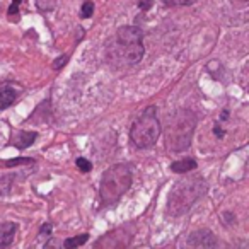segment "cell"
<instances>
[{
	"label": "cell",
	"instance_id": "4",
	"mask_svg": "<svg viewBox=\"0 0 249 249\" xmlns=\"http://www.w3.org/2000/svg\"><path fill=\"white\" fill-rule=\"evenodd\" d=\"M160 137V123L157 120L156 106H149L132 124L130 139L139 149H150Z\"/></svg>",
	"mask_w": 249,
	"mask_h": 249
},
{
	"label": "cell",
	"instance_id": "1",
	"mask_svg": "<svg viewBox=\"0 0 249 249\" xmlns=\"http://www.w3.org/2000/svg\"><path fill=\"white\" fill-rule=\"evenodd\" d=\"M208 186L203 178H188L178 183L167 196V213L173 217L186 213L207 193Z\"/></svg>",
	"mask_w": 249,
	"mask_h": 249
},
{
	"label": "cell",
	"instance_id": "21",
	"mask_svg": "<svg viewBox=\"0 0 249 249\" xmlns=\"http://www.w3.org/2000/svg\"><path fill=\"white\" fill-rule=\"evenodd\" d=\"M67 62H69V56H67V55H63L60 60H55V62H53V69H55V70L63 69V65H65Z\"/></svg>",
	"mask_w": 249,
	"mask_h": 249
},
{
	"label": "cell",
	"instance_id": "12",
	"mask_svg": "<svg viewBox=\"0 0 249 249\" xmlns=\"http://www.w3.org/2000/svg\"><path fill=\"white\" fill-rule=\"evenodd\" d=\"M89 241V234H79V235H73V237H69L63 241V248L65 249H77L80 248L82 244Z\"/></svg>",
	"mask_w": 249,
	"mask_h": 249
},
{
	"label": "cell",
	"instance_id": "14",
	"mask_svg": "<svg viewBox=\"0 0 249 249\" xmlns=\"http://www.w3.org/2000/svg\"><path fill=\"white\" fill-rule=\"evenodd\" d=\"M80 16H82L84 19H90L94 16V4L90 2V0H86L82 4V9H80Z\"/></svg>",
	"mask_w": 249,
	"mask_h": 249
},
{
	"label": "cell",
	"instance_id": "13",
	"mask_svg": "<svg viewBox=\"0 0 249 249\" xmlns=\"http://www.w3.org/2000/svg\"><path fill=\"white\" fill-rule=\"evenodd\" d=\"M36 7L41 12H50V11H55L56 2L55 0H36Z\"/></svg>",
	"mask_w": 249,
	"mask_h": 249
},
{
	"label": "cell",
	"instance_id": "7",
	"mask_svg": "<svg viewBox=\"0 0 249 249\" xmlns=\"http://www.w3.org/2000/svg\"><path fill=\"white\" fill-rule=\"evenodd\" d=\"M121 48V56L128 65H135L140 60L143 58V45L142 43H133V45H126V46H120Z\"/></svg>",
	"mask_w": 249,
	"mask_h": 249
},
{
	"label": "cell",
	"instance_id": "11",
	"mask_svg": "<svg viewBox=\"0 0 249 249\" xmlns=\"http://www.w3.org/2000/svg\"><path fill=\"white\" fill-rule=\"evenodd\" d=\"M18 97V92H16L12 87H4L0 89V109H5V107L12 106Z\"/></svg>",
	"mask_w": 249,
	"mask_h": 249
},
{
	"label": "cell",
	"instance_id": "3",
	"mask_svg": "<svg viewBox=\"0 0 249 249\" xmlns=\"http://www.w3.org/2000/svg\"><path fill=\"white\" fill-rule=\"evenodd\" d=\"M132 171L128 166L124 164H116V166L109 167L106 173L103 174L101 179L99 193L101 200L104 205L113 203L120 196H123V193L128 191V188L132 186Z\"/></svg>",
	"mask_w": 249,
	"mask_h": 249
},
{
	"label": "cell",
	"instance_id": "18",
	"mask_svg": "<svg viewBox=\"0 0 249 249\" xmlns=\"http://www.w3.org/2000/svg\"><path fill=\"white\" fill-rule=\"evenodd\" d=\"M43 249H62V244H60V241L58 239H55V237H52L48 242L45 244V248Z\"/></svg>",
	"mask_w": 249,
	"mask_h": 249
},
{
	"label": "cell",
	"instance_id": "8",
	"mask_svg": "<svg viewBox=\"0 0 249 249\" xmlns=\"http://www.w3.org/2000/svg\"><path fill=\"white\" fill-rule=\"evenodd\" d=\"M16 234H18V224L14 222H5L4 225H0V249L11 246Z\"/></svg>",
	"mask_w": 249,
	"mask_h": 249
},
{
	"label": "cell",
	"instance_id": "2",
	"mask_svg": "<svg viewBox=\"0 0 249 249\" xmlns=\"http://www.w3.org/2000/svg\"><path fill=\"white\" fill-rule=\"evenodd\" d=\"M195 126H196V116L191 111H178L173 114L167 123L166 132V147L173 154L188 149L193 139Z\"/></svg>",
	"mask_w": 249,
	"mask_h": 249
},
{
	"label": "cell",
	"instance_id": "19",
	"mask_svg": "<svg viewBox=\"0 0 249 249\" xmlns=\"http://www.w3.org/2000/svg\"><path fill=\"white\" fill-rule=\"evenodd\" d=\"M137 4H139L140 11H143V12H147V11H150V9H152V0H139Z\"/></svg>",
	"mask_w": 249,
	"mask_h": 249
},
{
	"label": "cell",
	"instance_id": "23",
	"mask_svg": "<svg viewBox=\"0 0 249 249\" xmlns=\"http://www.w3.org/2000/svg\"><path fill=\"white\" fill-rule=\"evenodd\" d=\"M215 133H217L218 137H224V130H220V128H218V126H217V128H215Z\"/></svg>",
	"mask_w": 249,
	"mask_h": 249
},
{
	"label": "cell",
	"instance_id": "5",
	"mask_svg": "<svg viewBox=\"0 0 249 249\" xmlns=\"http://www.w3.org/2000/svg\"><path fill=\"white\" fill-rule=\"evenodd\" d=\"M215 248H217V237L208 229L195 231L186 241V249H215Z\"/></svg>",
	"mask_w": 249,
	"mask_h": 249
},
{
	"label": "cell",
	"instance_id": "10",
	"mask_svg": "<svg viewBox=\"0 0 249 249\" xmlns=\"http://www.w3.org/2000/svg\"><path fill=\"white\" fill-rule=\"evenodd\" d=\"M171 169H173V173H178V174L190 173V171L196 169V160L191 159V157H186V159L176 160V162H173Z\"/></svg>",
	"mask_w": 249,
	"mask_h": 249
},
{
	"label": "cell",
	"instance_id": "16",
	"mask_svg": "<svg viewBox=\"0 0 249 249\" xmlns=\"http://www.w3.org/2000/svg\"><path fill=\"white\" fill-rule=\"evenodd\" d=\"M75 164L82 173H89V171L92 169V164H90L87 159H84V157H79V159L75 160Z\"/></svg>",
	"mask_w": 249,
	"mask_h": 249
},
{
	"label": "cell",
	"instance_id": "22",
	"mask_svg": "<svg viewBox=\"0 0 249 249\" xmlns=\"http://www.w3.org/2000/svg\"><path fill=\"white\" fill-rule=\"evenodd\" d=\"M52 224H45L41 229H39V235H50L52 234Z\"/></svg>",
	"mask_w": 249,
	"mask_h": 249
},
{
	"label": "cell",
	"instance_id": "9",
	"mask_svg": "<svg viewBox=\"0 0 249 249\" xmlns=\"http://www.w3.org/2000/svg\"><path fill=\"white\" fill-rule=\"evenodd\" d=\"M36 139H38V133L36 132H19L16 135L14 145L18 149H28L29 145H33L36 142Z\"/></svg>",
	"mask_w": 249,
	"mask_h": 249
},
{
	"label": "cell",
	"instance_id": "15",
	"mask_svg": "<svg viewBox=\"0 0 249 249\" xmlns=\"http://www.w3.org/2000/svg\"><path fill=\"white\" fill-rule=\"evenodd\" d=\"M22 164H35V160L29 159V157H22V159L7 160V162H5V166H7V167H14V166H22Z\"/></svg>",
	"mask_w": 249,
	"mask_h": 249
},
{
	"label": "cell",
	"instance_id": "6",
	"mask_svg": "<svg viewBox=\"0 0 249 249\" xmlns=\"http://www.w3.org/2000/svg\"><path fill=\"white\" fill-rule=\"evenodd\" d=\"M142 29L137 26H123L118 29L116 33V41L120 46L133 45V43H142Z\"/></svg>",
	"mask_w": 249,
	"mask_h": 249
},
{
	"label": "cell",
	"instance_id": "20",
	"mask_svg": "<svg viewBox=\"0 0 249 249\" xmlns=\"http://www.w3.org/2000/svg\"><path fill=\"white\" fill-rule=\"evenodd\" d=\"M19 5H21V0H12V4H11V7H9V11H7V14L9 16H16L19 12Z\"/></svg>",
	"mask_w": 249,
	"mask_h": 249
},
{
	"label": "cell",
	"instance_id": "17",
	"mask_svg": "<svg viewBox=\"0 0 249 249\" xmlns=\"http://www.w3.org/2000/svg\"><path fill=\"white\" fill-rule=\"evenodd\" d=\"M166 5H191L196 0H162Z\"/></svg>",
	"mask_w": 249,
	"mask_h": 249
}]
</instances>
